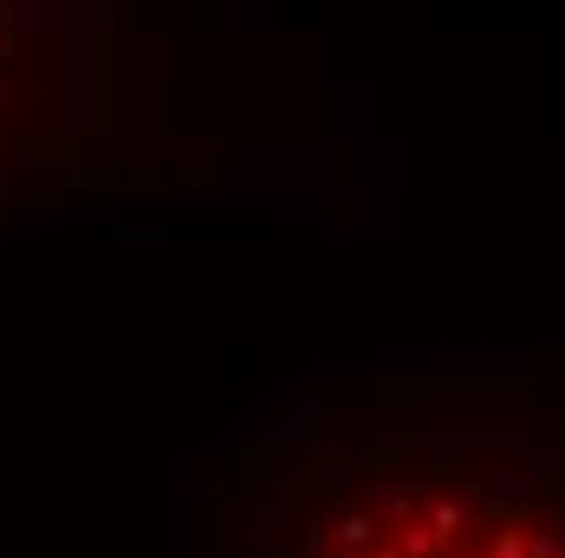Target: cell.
<instances>
[{
    "label": "cell",
    "mask_w": 565,
    "mask_h": 558,
    "mask_svg": "<svg viewBox=\"0 0 565 558\" xmlns=\"http://www.w3.org/2000/svg\"><path fill=\"white\" fill-rule=\"evenodd\" d=\"M274 558H565V429L384 422L339 436Z\"/></svg>",
    "instance_id": "6da1fadb"
},
{
    "label": "cell",
    "mask_w": 565,
    "mask_h": 558,
    "mask_svg": "<svg viewBox=\"0 0 565 558\" xmlns=\"http://www.w3.org/2000/svg\"><path fill=\"white\" fill-rule=\"evenodd\" d=\"M7 46H13V33H7V0H0V65H7Z\"/></svg>",
    "instance_id": "7a4b0ae2"
}]
</instances>
